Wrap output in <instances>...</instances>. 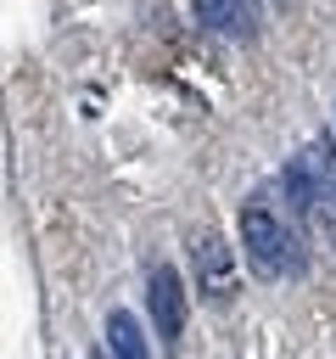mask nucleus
Instances as JSON below:
<instances>
[{"label":"nucleus","instance_id":"2","mask_svg":"<svg viewBox=\"0 0 336 359\" xmlns=\"http://www.w3.org/2000/svg\"><path fill=\"white\" fill-rule=\"evenodd\" d=\"M190 264H196V286H202L207 303L235 297L241 269H235V258H230V247H224L218 230H190Z\"/></svg>","mask_w":336,"mask_h":359},{"label":"nucleus","instance_id":"6","mask_svg":"<svg viewBox=\"0 0 336 359\" xmlns=\"http://www.w3.org/2000/svg\"><path fill=\"white\" fill-rule=\"evenodd\" d=\"M330 118H336V112H330Z\"/></svg>","mask_w":336,"mask_h":359},{"label":"nucleus","instance_id":"1","mask_svg":"<svg viewBox=\"0 0 336 359\" xmlns=\"http://www.w3.org/2000/svg\"><path fill=\"white\" fill-rule=\"evenodd\" d=\"M241 247H246V264L263 280H280V275H297L302 269V247H297L291 224L269 202H246L241 208Z\"/></svg>","mask_w":336,"mask_h":359},{"label":"nucleus","instance_id":"5","mask_svg":"<svg viewBox=\"0 0 336 359\" xmlns=\"http://www.w3.org/2000/svg\"><path fill=\"white\" fill-rule=\"evenodd\" d=\"M241 6H246V0H190L196 22H202V28H213V34H230V28L241 22Z\"/></svg>","mask_w":336,"mask_h":359},{"label":"nucleus","instance_id":"3","mask_svg":"<svg viewBox=\"0 0 336 359\" xmlns=\"http://www.w3.org/2000/svg\"><path fill=\"white\" fill-rule=\"evenodd\" d=\"M146 303H151L157 337H162V342H179V337H185V320H190V303H185V280H179L174 264H157V269H151Z\"/></svg>","mask_w":336,"mask_h":359},{"label":"nucleus","instance_id":"4","mask_svg":"<svg viewBox=\"0 0 336 359\" xmlns=\"http://www.w3.org/2000/svg\"><path fill=\"white\" fill-rule=\"evenodd\" d=\"M106 359H151V342H146V331L129 309L106 314Z\"/></svg>","mask_w":336,"mask_h":359}]
</instances>
